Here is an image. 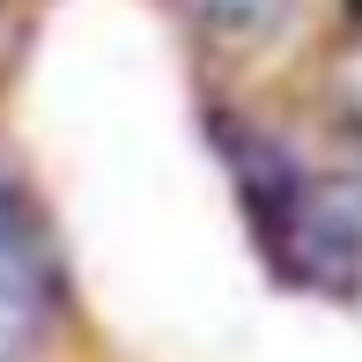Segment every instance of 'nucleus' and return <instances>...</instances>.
<instances>
[{
	"label": "nucleus",
	"instance_id": "obj_4",
	"mask_svg": "<svg viewBox=\"0 0 362 362\" xmlns=\"http://www.w3.org/2000/svg\"><path fill=\"white\" fill-rule=\"evenodd\" d=\"M30 325H37V310H23V303H0V362H15L30 348Z\"/></svg>",
	"mask_w": 362,
	"mask_h": 362
},
{
	"label": "nucleus",
	"instance_id": "obj_1",
	"mask_svg": "<svg viewBox=\"0 0 362 362\" xmlns=\"http://www.w3.org/2000/svg\"><path fill=\"white\" fill-rule=\"evenodd\" d=\"M281 267L310 281H340L362 267V177H296L288 207L274 215Z\"/></svg>",
	"mask_w": 362,
	"mask_h": 362
},
{
	"label": "nucleus",
	"instance_id": "obj_2",
	"mask_svg": "<svg viewBox=\"0 0 362 362\" xmlns=\"http://www.w3.org/2000/svg\"><path fill=\"white\" fill-rule=\"evenodd\" d=\"M45 259H37V237L23 229V215H8L0 207V303H23V310H37L45 303Z\"/></svg>",
	"mask_w": 362,
	"mask_h": 362
},
{
	"label": "nucleus",
	"instance_id": "obj_3",
	"mask_svg": "<svg viewBox=\"0 0 362 362\" xmlns=\"http://www.w3.org/2000/svg\"><path fill=\"white\" fill-rule=\"evenodd\" d=\"M192 15L207 30H222V37H267L288 15V0H192Z\"/></svg>",
	"mask_w": 362,
	"mask_h": 362
}]
</instances>
